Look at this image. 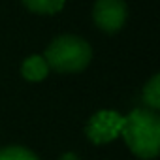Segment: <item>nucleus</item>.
Returning a JSON list of instances; mask_svg holds the SVG:
<instances>
[{
	"label": "nucleus",
	"instance_id": "obj_1",
	"mask_svg": "<svg viewBox=\"0 0 160 160\" xmlns=\"http://www.w3.org/2000/svg\"><path fill=\"white\" fill-rule=\"evenodd\" d=\"M121 134L139 158H154L160 151V119L151 109H134L124 117Z\"/></svg>",
	"mask_w": 160,
	"mask_h": 160
},
{
	"label": "nucleus",
	"instance_id": "obj_2",
	"mask_svg": "<svg viewBox=\"0 0 160 160\" xmlns=\"http://www.w3.org/2000/svg\"><path fill=\"white\" fill-rule=\"evenodd\" d=\"M43 58L49 70L53 68L60 73H75L89 66L92 58V49L83 38L73 34H62L49 43Z\"/></svg>",
	"mask_w": 160,
	"mask_h": 160
},
{
	"label": "nucleus",
	"instance_id": "obj_3",
	"mask_svg": "<svg viewBox=\"0 0 160 160\" xmlns=\"http://www.w3.org/2000/svg\"><path fill=\"white\" fill-rule=\"evenodd\" d=\"M126 4L124 0H96L92 8V19L98 28H102L108 34H113L122 28L126 23Z\"/></svg>",
	"mask_w": 160,
	"mask_h": 160
},
{
	"label": "nucleus",
	"instance_id": "obj_4",
	"mask_svg": "<svg viewBox=\"0 0 160 160\" xmlns=\"http://www.w3.org/2000/svg\"><path fill=\"white\" fill-rule=\"evenodd\" d=\"M122 122H124V117H121L115 111L106 109V111H98L96 115L91 117L85 132L92 143L100 145V143H108V141L115 139L122 130Z\"/></svg>",
	"mask_w": 160,
	"mask_h": 160
},
{
	"label": "nucleus",
	"instance_id": "obj_5",
	"mask_svg": "<svg viewBox=\"0 0 160 160\" xmlns=\"http://www.w3.org/2000/svg\"><path fill=\"white\" fill-rule=\"evenodd\" d=\"M21 73H23L25 79H28V81H42V79H45V75L49 73V66H47L43 57L32 55L23 62Z\"/></svg>",
	"mask_w": 160,
	"mask_h": 160
},
{
	"label": "nucleus",
	"instance_id": "obj_6",
	"mask_svg": "<svg viewBox=\"0 0 160 160\" xmlns=\"http://www.w3.org/2000/svg\"><path fill=\"white\" fill-rule=\"evenodd\" d=\"M21 2L34 13L53 15L64 8V0H21Z\"/></svg>",
	"mask_w": 160,
	"mask_h": 160
},
{
	"label": "nucleus",
	"instance_id": "obj_7",
	"mask_svg": "<svg viewBox=\"0 0 160 160\" xmlns=\"http://www.w3.org/2000/svg\"><path fill=\"white\" fill-rule=\"evenodd\" d=\"M143 100H145V104H147L152 111L160 108V75H152L151 81L145 85Z\"/></svg>",
	"mask_w": 160,
	"mask_h": 160
},
{
	"label": "nucleus",
	"instance_id": "obj_8",
	"mask_svg": "<svg viewBox=\"0 0 160 160\" xmlns=\"http://www.w3.org/2000/svg\"><path fill=\"white\" fill-rule=\"evenodd\" d=\"M0 160H38V156L23 147H6L0 151Z\"/></svg>",
	"mask_w": 160,
	"mask_h": 160
},
{
	"label": "nucleus",
	"instance_id": "obj_9",
	"mask_svg": "<svg viewBox=\"0 0 160 160\" xmlns=\"http://www.w3.org/2000/svg\"><path fill=\"white\" fill-rule=\"evenodd\" d=\"M60 160H79V158H77L73 152H66V154H62V156H60Z\"/></svg>",
	"mask_w": 160,
	"mask_h": 160
}]
</instances>
